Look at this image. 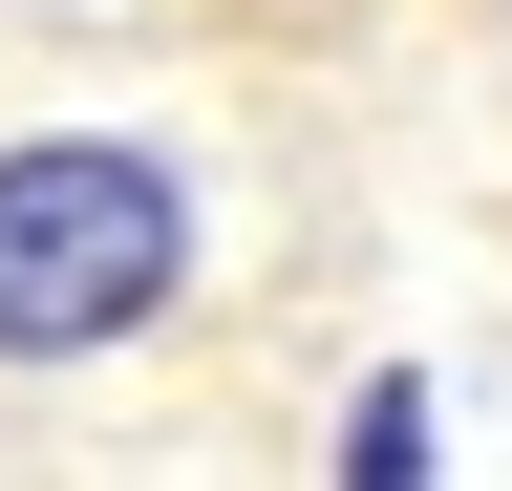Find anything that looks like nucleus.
<instances>
[{"mask_svg":"<svg viewBox=\"0 0 512 491\" xmlns=\"http://www.w3.org/2000/svg\"><path fill=\"white\" fill-rule=\"evenodd\" d=\"M214 299V171L128 107L0 129V385H107Z\"/></svg>","mask_w":512,"mask_h":491,"instance_id":"obj_1","label":"nucleus"},{"mask_svg":"<svg viewBox=\"0 0 512 491\" xmlns=\"http://www.w3.org/2000/svg\"><path fill=\"white\" fill-rule=\"evenodd\" d=\"M427 363H363V406H342V491H427Z\"/></svg>","mask_w":512,"mask_h":491,"instance_id":"obj_2","label":"nucleus"},{"mask_svg":"<svg viewBox=\"0 0 512 491\" xmlns=\"http://www.w3.org/2000/svg\"><path fill=\"white\" fill-rule=\"evenodd\" d=\"M0 22H128V0H0Z\"/></svg>","mask_w":512,"mask_h":491,"instance_id":"obj_3","label":"nucleus"},{"mask_svg":"<svg viewBox=\"0 0 512 491\" xmlns=\"http://www.w3.org/2000/svg\"><path fill=\"white\" fill-rule=\"evenodd\" d=\"M491 43H512V0H491Z\"/></svg>","mask_w":512,"mask_h":491,"instance_id":"obj_4","label":"nucleus"}]
</instances>
